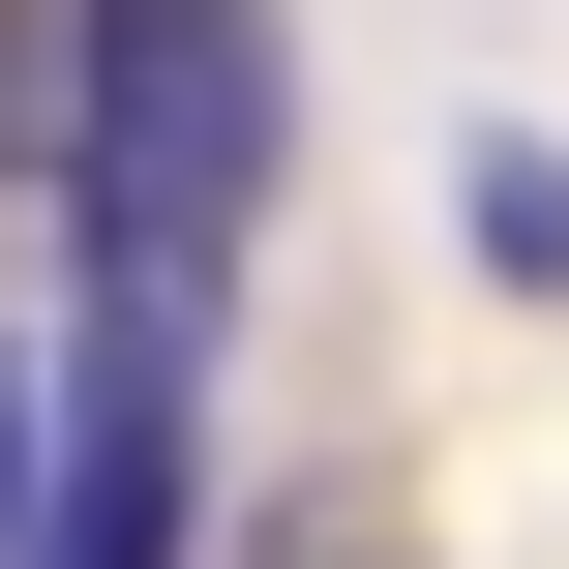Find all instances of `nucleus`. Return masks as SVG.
Returning a JSON list of instances; mask_svg holds the SVG:
<instances>
[{
    "label": "nucleus",
    "mask_w": 569,
    "mask_h": 569,
    "mask_svg": "<svg viewBox=\"0 0 569 569\" xmlns=\"http://www.w3.org/2000/svg\"><path fill=\"white\" fill-rule=\"evenodd\" d=\"M300 150V30L270 0H60V210H90V360H180L210 390V300H240V210Z\"/></svg>",
    "instance_id": "f257e3e1"
},
{
    "label": "nucleus",
    "mask_w": 569,
    "mask_h": 569,
    "mask_svg": "<svg viewBox=\"0 0 569 569\" xmlns=\"http://www.w3.org/2000/svg\"><path fill=\"white\" fill-rule=\"evenodd\" d=\"M180 510H210V390H180V360H90V390H60L30 569H180Z\"/></svg>",
    "instance_id": "f03ea898"
},
{
    "label": "nucleus",
    "mask_w": 569,
    "mask_h": 569,
    "mask_svg": "<svg viewBox=\"0 0 569 569\" xmlns=\"http://www.w3.org/2000/svg\"><path fill=\"white\" fill-rule=\"evenodd\" d=\"M480 270H510V300H569V150H480Z\"/></svg>",
    "instance_id": "7ed1b4c3"
},
{
    "label": "nucleus",
    "mask_w": 569,
    "mask_h": 569,
    "mask_svg": "<svg viewBox=\"0 0 569 569\" xmlns=\"http://www.w3.org/2000/svg\"><path fill=\"white\" fill-rule=\"evenodd\" d=\"M30 510H60V390L0 360V569H30Z\"/></svg>",
    "instance_id": "39448f33"
},
{
    "label": "nucleus",
    "mask_w": 569,
    "mask_h": 569,
    "mask_svg": "<svg viewBox=\"0 0 569 569\" xmlns=\"http://www.w3.org/2000/svg\"><path fill=\"white\" fill-rule=\"evenodd\" d=\"M60 150V0H0V180Z\"/></svg>",
    "instance_id": "20e7f679"
}]
</instances>
